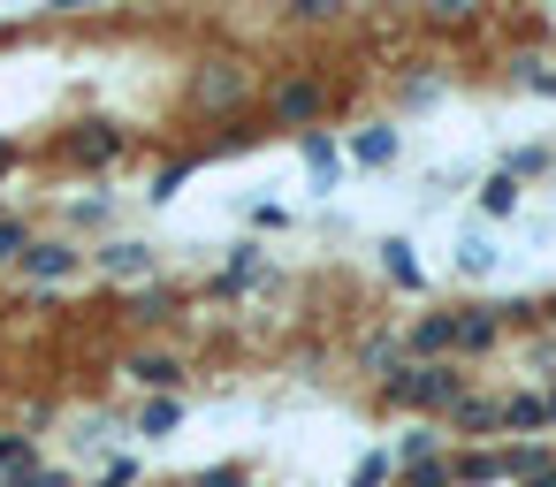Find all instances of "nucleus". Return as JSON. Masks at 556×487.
<instances>
[{"label":"nucleus","mask_w":556,"mask_h":487,"mask_svg":"<svg viewBox=\"0 0 556 487\" xmlns=\"http://www.w3.org/2000/svg\"><path fill=\"white\" fill-rule=\"evenodd\" d=\"M381 267H389V282L419 290V259H412V244H404V236H389V244H381Z\"/></svg>","instance_id":"18"},{"label":"nucleus","mask_w":556,"mask_h":487,"mask_svg":"<svg viewBox=\"0 0 556 487\" xmlns=\"http://www.w3.org/2000/svg\"><path fill=\"white\" fill-rule=\"evenodd\" d=\"M252 92H260L252 54H206V62L184 77V107H191V115H214V123H237Z\"/></svg>","instance_id":"1"},{"label":"nucleus","mask_w":556,"mask_h":487,"mask_svg":"<svg viewBox=\"0 0 556 487\" xmlns=\"http://www.w3.org/2000/svg\"><path fill=\"white\" fill-rule=\"evenodd\" d=\"M100 487H138V464H130V457H123V464H108V472H100Z\"/></svg>","instance_id":"31"},{"label":"nucleus","mask_w":556,"mask_h":487,"mask_svg":"<svg viewBox=\"0 0 556 487\" xmlns=\"http://www.w3.org/2000/svg\"><path fill=\"white\" fill-rule=\"evenodd\" d=\"M123 320L146 328V335H153V328H176V320H184V297H176V290H138V297L123 305Z\"/></svg>","instance_id":"9"},{"label":"nucleus","mask_w":556,"mask_h":487,"mask_svg":"<svg viewBox=\"0 0 556 487\" xmlns=\"http://www.w3.org/2000/svg\"><path fill=\"white\" fill-rule=\"evenodd\" d=\"M465 388H472V381H465L457 358H442V366H396V373L381 381V403H389V411H419V419H450V403H457Z\"/></svg>","instance_id":"2"},{"label":"nucleus","mask_w":556,"mask_h":487,"mask_svg":"<svg viewBox=\"0 0 556 487\" xmlns=\"http://www.w3.org/2000/svg\"><path fill=\"white\" fill-rule=\"evenodd\" d=\"M31 252V221H16V214H0V267H16Z\"/></svg>","instance_id":"19"},{"label":"nucleus","mask_w":556,"mask_h":487,"mask_svg":"<svg viewBox=\"0 0 556 487\" xmlns=\"http://www.w3.org/2000/svg\"><path fill=\"white\" fill-rule=\"evenodd\" d=\"M404 487H457V479H450V457H434V464H412V472H404Z\"/></svg>","instance_id":"26"},{"label":"nucleus","mask_w":556,"mask_h":487,"mask_svg":"<svg viewBox=\"0 0 556 487\" xmlns=\"http://www.w3.org/2000/svg\"><path fill=\"white\" fill-rule=\"evenodd\" d=\"M290 24H336V0H298Z\"/></svg>","instance_id":"30"},{"label":"nucleus","mask_w":556,"mask_h":487,"mask_svg":"<svg viewBox=\"0 0 556 487\" xmlns=\"http://www.w3.org/2000/svg\"><path fill=\"white\" fill-rule=\"evenodd\" d=\"M442 441H450V434H434V419H427V426H412V434H404V441H396L389 457H396V464L412 472V464H434V457H442Z\"/></svg>","instance_id":"15"},{"label":"nucleus","mask_w":556,"mask_h":487,"mask_svg":"<svg viewBox=\"0 0 556 487\" xmlns=\"http://www.w3.org/2000/svg\"><path fill=\"white\" fill-rule=\"evenodd\" d=\"M305 161H313V176H320V183H328V168H336V145H328V138H320V130H305Z\"/></svg>","instance_id":"28"},{"label":"nucleus","mask_w":556,"mask_h":487,"mask_svg":"<svg viewBox=\"0 0 556 487\" xmlns=\"http://www.w3.org/2000/svg\"><path fill=\"white\" fill-rule=\"evenodd\" d=\"M541 403H548V419H556V388H548V396H541Z\"/></svg>","instance_id":"35"},{"label":"nucleus","mask_w":556,"mask_h":487,"mask_svg":"<svg viewBox=\"0 0 556 487\" xmlns=\"http://www.w3.org/2000/svg\"><path fill=\"white\" fill-rule=\"evenodd\" d=\"M328 100H336V92H328L313 69H282V77L267 85V123H275V130H313V123L328 115Z\"/></svg>","instance_id":"3"},{"label":"nucleus","mask_w":556,"mask_h":487,"mask_svg":"<svg viewBox=\"0 0 556 487\" xmlns=\"http://www.w3.org/2000/svg\"><path fill=\"white\" fill-rule=\"evenodd\" d=\"M9 168H16V145H9V138H0V176H9Z\"/></svg>","instance_id":"33"},{"label":"nucleus","mask_w":556,"mask_h":487,"mask_svg":"<svg viewBox=\"0 0 556 487\" xmlns=\"http://www.w3.org/2000/svg\"><path fill=\"white\" fill-rule=\"evenodd\" d=\"M176 426H184V396H153L138 411V434H176Z\"/></svg>","instance_id":"17"},{"label":"nucleus","mask_w":556,"mask_h":487,"mask_svg":"<svg viewBox=\"0 0 556 487\" xmlns=\"http://www.w3.org/2000/svg\"><path fill=\"white\" fill-rule=\"evenodd\" d=\"M389 472H396V457H389V449H374V457H358L351 487H389Z\"/></svg>","instance_id":"23"},{"label":"nucleus","mask_w":556,"mask_h":487,"mask_svg":"<svg viewBox=\"0 0 556 487\" xmlns=\"http://www.w3.org/2000/svg\"><path fill=\"white\" fill-rule=\"evenodd\" d=\"M533 92H556V69H533Z\"/></svg>","instance_id":"32"},{"label":"nucleus","mask_w":556,"mask_h":487,"mask_svg":"<svg viewBox=\"0 0 556 487\" xmlns=\"http://www.w3.org/2000/svg\"><path fill=\"white\" fill-rule=\"evenodd\" d=\"M24 464H39L31 434H0V479H9V472H24Z\"/></svg>","instance_id":"20"},{"label":"nucleus","mask_w":556,"mask_h":487,"mask_svg":"<svg viewBox=\"0 0 556 487\" xmlns=\"http://www.w3.org/2000/svg\"><path fill=\"white\" fill-rule=\"evenodd\" d=\"M123 153H130V130L108 123V115H85V123H70V130L54 138V161H62V168H115Z\"/></svg>","instance_id":"4"},{"label":"nucleus","mask_w":556,"mask_h":487,"mask_svg":"<svg viewBox=\"0 0 556 487\" xmlns=\"http://www.w3.org/2000/svg\"><path fill=\"white\" fill-rule=\"evenodd\" d=\"M480 206H488V214H510V206H518V183H510V176H488Z\"/></svg>","instance_id":"25"},{"label":"nucleus","mask_w":556,"mask_h":487,"mask_svg":"<svg viewBox=\"0 0 556 487\" xmlns=\"http://www.w3.org/2000/svg\"><path fill=\"white\" fill-rule=\"evenodd\" d=\"M541 320H548V328H556V297H548V305H541Z\"/></svg>","instance_id":"34"},{"label":"nucleus","mask_w":556,"mask_h":487,"mask_svg":"<svg viewBox=\"0 0 556 487\" xmlns=\"http://www.w3.org/2000/svg\"><path fill=\"white\" fill-rule=\"evenodd\" d=\"M495 411H503V434H533V426H548V403H541V396H495Z\"/></svg>","instance_id":"14"},{"label":"nucleus","mask_w":556,"mask_h":487,"mask_svg":"<svg viewBox=\"0 0 556 487\" xmlns=\"http://www.w3.org/2000/svg\"><path fill=\"white\" fill-rule=\"evenodd\" d=\"M92 267L108 274V282H153V244H138V236H108L100 252H92Z\"/></svg>","instance_id":"6"},{"label":"nucleus","mask_w":556,"mask_h":487,"mask_svg":"<svg viewBox=\"0 0 556 487\" xmlns=\"http://www.w3.org/2000/svg\"><path fill=\"white\" fill-rule=\"evenodd\" d=\"M184 487H244V464H206V472H191Z\"/></svg>","instance_id":"27"},{"label":"nucleus","mask_w":556,"mask_h":487,"mask_svg":"<svg viewBox=\"0 0 556 487\" xmlns=\"http://www.w3.org/2000/svg\"><path fill=\"white\" fill-rule=\"evenodd\" d=\"M0 487H70V472L62 464H24V472H9Z\"/></svg>","instance_id":"21"},{"label":"nucleus","mask_w":556,"mask_h":487,"mask_svg":"<svg viewBox=\"0 0 556 487\" xmlns=\"http://www.w3.org/2000/svg\"><path fill=\"white\" fill-rule=\"evenodd\" d=\"M503 343V320L488 312V305H465L457 312V358H480V350H495Z\"/></svg>","instance_id":"10"},{"label":"nucleus","mask_w":556,"mask_h":487,"mask_svg":"<svg viewBox=\"0 0 556 487\" xmlns=\"http://www.w3.org/2000/svg\"><path fill=\"white\" fill-rule=\"evenodd\" d=\"M404 350H412L419 366H442V358H457V312H419V320L404 328Z\"/></svg>","instance_id":"7"},{"label":"nucleus","mask_w":556,"mask_h":487,"mask_svg":"<svg viewBox=\"0 0 556 487\" xmlns=\"http://www.w3.org/2000/svg\"><path fill=\"white\" fill-rule=\"evenodd\" d=\"M267 274V259H260V244H237V259L222 267V282H214V297H237L244 282H260Z\"/></svg>","instance_id":"13"},{"label":"nucleus","mask_w":556,"mask_h":487,"mask_svg":"<svg viewBox=\"0 0 556 487\" xmlns=\"http://www.w3.org/2000/svg\"><path fill=\"white\" fill-rule=\"evenodd\" d=\"M123 373H130L138 388L176 396V388H184V350H123Z\"/></svg>","instance_id":"8"},{"label":"nucleus","mask_w":556,"mask_h":487,"mask_svg":"<svg viewBox=\"0 0 556 487\" xmlns=\"http://www.w3.org/2000/svg\"><path fill=\"white\" fill-rule=\"evenodd\" d=\"M191 168H199V153H184V161H161V168H153V198H168V191H176Z\"/></svg>","instance_id":"24"},{"label":"nucleus","mask_w":556,"mask_h":487,"mask_svg":"<svg viewBox=\"0 0 556 487\" xmlns=\"http://www.w3.org/2000/svg\"><path fill=\"white\" fill-rule=\"evenodd\" d=\"M541 168H548V153H541V145H526V153H510V168H503V176L518 183V176H541Z\"/></svg>","instance_id":"29"},{"label":"nucleus","mask_w":556,"mask_h":487,"mask_svg":"<svg viewBox=\"0 0 556 487\" xmlns=\"http://www.w3.org/2000/svg\"><path fill=\"white\" fill-rule=\"evenodd\" d=\"M358 366H366V373H381V381H389V373H396V366H404V343H396V335H366V343H358Z\"/></svg>","instance_id":"16"},{"label":"nucleus","mask_w":556,"mask_h":487,"mask_svg":"<svg viewBox=\"0 0 556 487\" xmlns=\"http://www.w3.org/2000/svg\"><path fill=\"white\" fill-rule=\"evenodd\" d=\"M450 426H457V434H503V411H495V396L465 388V396L450 403Z\"/></svg>","instance_id":"11"},{"label":"nucleus","mask_w":556,"mask_h":487,"mask_svg":"<svg viewBox=\"0 0 556 487\" xmlns=\"http://www.w3.org/2000/svg\"><path fill=\"white\" fill-rule=\"evenodd\" d=\"M70 229H108V198H77L70 214H62V236Z\"/></svg>","instance_id":"22"},{"label":"nucleus","mask_w":556,"mask_h":487,"mask_svg":"<svg viewBox=\"0 0 556 487\" xmlns=\"http://www.w3.org/2000/svg\"><path fill=\"white\" fill-rule=\"evenodd\" d=\"M16 274H24V282H39V290H54V282L85 274V252H77L70 236H31V252L16 259Z\"/></svg>","instance_id":"5"},{"label":"nucleus","mask_w":556,"mask_h":487,"mask_svg":"<svg viewBox=\"0 0 556 487\" xmlns=\"http://www.w3.org/2000/svg\"><path fill=\"white\" fill-rule=\"evenodd\" d=\"M351 161H358V168H389V161H396V130H389V123L358 130V138H351Z\"/></svg>","instance_id":"12"}]
</instances>
